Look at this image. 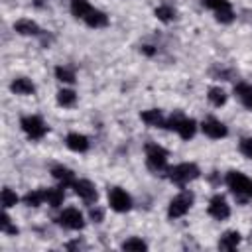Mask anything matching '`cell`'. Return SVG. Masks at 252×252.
Segmentation results:
<instances>
[{"label": "cell", "mask_w": 252, "mask_h": 252, "mask_svg": "<svg viewBox=\"0 0 252 252\" xmlns=\"http://www.w3.org/2000/svg\"><path fill=\"white\" fill-rule=\"evenodd\" d=\"M224 183L230 189V193L238 199V201H248L252 199V179L248 175H244L242 171L230 169L224 175Z\"/></svg>", "instance_id": "1"}, {"label": "cell", "mask_w": 252, "mask_h": 252, "mask_svg": "<svg viewBox=\"0 0 252 252\" xmlns=\"http://www.w3.org/2000/svg\"><path fill=\"white\" fill-rule=\"evenodd\" d=\"M165 173H167V179L171 183H175V185H187L189 181H193V179L199 177L201 169L193 161H183V163H177L173 167H167Z\"/></svg>", "instance_id": "2"}, {"label": "cell", "mask_w": 252, "mask_h": 252, "mask_svg": "<svg viewBox=\"0 0 252 252\" xmlns=\"http://www.w3.org/2000/svg\"><path fill=\"white\" fill-rule=\"evenodd\" d=\"M165 128L177 132L181 140H191L195 136V132H197V122L193 118H187V116L175 112L169 118H165Z\"/></svg>", "instance_id": "3"}, {"label": "cell", "mask_w": 252, "mask_h": 252, "mask_svg": "<svg viewBox=\"0 0 252 252\" xmlns=\"http://www.w3.org/2000/svg\"><path fill=\"white\" fill-rule=\"evenodd\" d=\"M193 203H195V195H193V191L183 189L179 195H175V197L169 201V205H167V217H169L171 220L181 219L183 215L189 213V209L193 207Z\"/></svg>", "instance_id": "4"}, {"label": "cell", "mask_w": 252, "mask_h": 252, "mask_svg": "<svg viewBox=\"0 0 252 252\" xmlns=\"http://www.w3.org/2000/svg\"><path fill=\"white\" fill-rule=\"evenodd\" d=\"M144 150H146V165H148V169H152L156 173L167 169V156L169 154H167L165 148H161L159 144L150 142V144H146Z\"/></svg>", "instance_id": "5"}, {"label": "cell", "mask_w": 252, "mask_h": 252, "mask_svg": "<svg viewBox=\"0 0 252 252\" xmlns=\"http://www.w3.org/2000/svg\"><path fill=\"white\" fill-rule=\"evenodd\" d=\"M20 126H22V130L26 132V136L30 138V140H41L45 134H47V124L43 122V118L41 116H37V114H30V116H24L22 120H20Z\"/></svg>", "instance_id": "6"}, {"label": "cell", "mask_w": 252, "mask_h": 252, "mask_svg": "<svg viewBox=\"0 0 252 252\" xmlns=\"http://www.w3.org/2000/svg\"><path fill=\"white\" fill-rule=\"evenodd\" d=\"M55 220H57L59 226H63V228H67V230H81V228L85 226V217H83V213H81L79 209H75V207L63 209V211L57 215Z\"/></svg>", "instance_id": "7"}, {"label": "cell", "mask_w": 252, "mask_h": 252, "mask_svg": "<svg viewBox=\"0 0 252 252\" xmlns=\"http://www.w3.org/2000/svg\"><path fill=\"white\" fill-rule=\"evenodd\" d=\"M108 205L116 213H128L132 209V197L122 187H112L108 189Z\"/></svg>", "instance_id": "8"}, {"label": "cell", "mask_w": 252, "mask_h": 252, "mask_svg": "<svg viewBox=\"0 0 252 252\" xmlns=\"http://www.w3.org/2000/svg\"><path fill=\"white\" fill-rule=\"evenodd\" d=\"M207 213L217 220H224V219L230 217V207H228V203H226V199L222 195H213L211 201H209Z\"/></svg>", "instance_id": "9"}, {"label": "cell", "mask_w": 252, "mask_h": 252, "mask_svg": "<svg viewBox=\"0 0 252 252\" xmlns=\"http://www.w3.org/2000/svg\"><path fill=\"white\" fill-rule=\"evenodd\" d=\"M201 130H203V134H205V136H209L211 140H220V138H224V136L228 134L226 126H224L219 118H215V116L205 118V120H203V124H201Z\"/></svg>", "instance_id": "10"}, {"label": "cell", "mask_w": 252, "mask_h": 252, "mask_svg": "<svg viewBox=\"0 0 252 252\" xmlns=\"http://www.w3.org/2000/svg\"><path fill=\"white\" fill-rule=\"evenodd\" d=\"M71 187L75 189V193H77L85 203H94L96 197H98L94 183L89 181V179H75V183H73Z\"/></svg>", "instance_id": "11"}, {"label": "cell", "mask_w": 252, "mask_h": 252, "mask_svg": "<svg viewBox=\"0 0 252 252\" xmlns=\"http://www.w3.org/2000/svg\"><path fill=\"white\" fill-rule=\"evenodd\" d=\"M65 144H67V148H69L71 152H77V154L87 152L89 146H91L89 138H87L85 134H79V132H69L67 138H65Z\"/></svg>", "instance_id": "12"}, {"label": "cell", "mask_w": 252, "mask_h": 252, "mask_svg": "<svg viewBox=\"0 0 252 252\" xmlns=\"http://www.w3.org/2000/svg\"><path fill=\"white\" fill-rule=\"evenodd\" d=\"M10 91H12L14 94L28 96V94H33V93H35V85H33L30 79H26V77H18V79H14V81L10 83Z\"/></svg>", "instance_id": "13"}, {"label": "cell", "mask_w": 252, "mask_h": 252, "mask_svg": "<svg viewBox=\"0 0 252 252\" xmlns=\"http://www.w3.org/2000/svg\"><path fill=\"white\" fill-rule=\"evenodd\" d=\"M140 118H142V122H146V124L152 126V128H165V118H163V114H161L159 108L144 110V112L140 114Z\"/></svg>", "instance_id": "14"}, {"label": "cell", "mask_w": 252, "mask_h": 252, "mask_svg": "<svg viewBox=\"0 0 252 252\" xmlns=\"http://www.w3.org/2000/svg\"><path fill=\"white\" fill-rule=\"evenodd\" d=\"M240 240H242V236H240L238 230H226V232L220 234L217 246H219L220 250H234V248L240 244Z\"/></svg>", "instance_id": "15"}, {"label": "cell", "mask_w": 252, "mask_h": 252, "mask_svg": "<svg viewBox=\"0 0 252 252\" xmlns=\"http://www.w3.org/2000/svg\"><path fill=\"white\" fill-rule=\"evenodd\" d=\"M234 94L236 98L242 102V106H246L248 110H252V85L250 83H236L234 85Z\"/></svg>", "instance_id": "16"}, {"label": "cell", "mask_w": 252, "mask_h": 252, "mask_svg": "<svg viewBox=\"0 0 252 252\" xmlns=\"http://www.w3.org/2000/svg\"><path fill=\"white\" fill-rule=\"evenodd\" d=\"M89 28H94V30H98V28H106L108 26V16L104 14V12H100V10H96V8H93L87 16H85V20H83Z\"/></svg>", "instance_id": "17"}, {"label": "cell", "mask_w": 252, "mask_h": 252, "mask_svg": "<svg viewBox=\"0 0 252 252\" xmlns=\"http://www.w3.org/2000/svg\"><path fill=\"white\" fill-rule=\"evenodd\" d=\"M14 32L20 33V35H41L39 26H37L33 20H28V18L18 20V22L14 24Z\"/></svg>", "instance_id": "18"}, {"label": "cell", "mask_w": 252, "mask_h": 252, "mask_svg": "<svg viewBox=\"0 0 252 252\" xmlns=\"http://www.w3.org/2000/svg\"><path fill=\"white\" fill-rule=\"evenodd\" d=\"M51 175H53L63 187L75 183V173H73V169H69L67 165H53V167H51Z\"/></svg>", "instance_id": "19"}, {"label": "cell", "mask_w": 252, "mask_h": 252, "mask_svg": "<svg viewBox=\"0 0 252 252\" xmlns=\"http://www.w3.org/2000/svg\"><path fill=\"white\" fill-rule=\"evenodd\" d=\"M43 191H45V201H47L49 207L57 209V207L63 205V201H65L63 185H61V187H47V189H43Z\"/></svg>", "instance_id": "20"}, {"label": "cell", "mask_w": 252, "mask_h": 252, "mask_svg": "<svg viewBox=\"0 0 252 252\" xmlns=\"http://www.w3.org/2000/svg\"><path fill=\"white\" fill-rule=\"evenodd\" d=\"M207 98H209V102H211L213 106H222V104L226 102L228 94H226V91L220 89V87H211V89L207 91Z\"/></svg>", "instance_id": "21"}, {"label": "cell", "mask_w": 252, "mask_h": 252, "mask_svg": "<svg viewBox=\"0 0 252 252\" xmlns=\"http://www.w3.org/2000/svg\"><path fill=\"white\" fill-rule=\"evenodd\" d=\"M93 10L89 0H71V14L79 20H85V16Z\"/></svg>", "instance_id": "22"}, {"label": "cell", "mask_w": 252, "mask_h": 252, "mask_svg": "<svg viewBox=\"0 0 252 252\" xmlns=\"http://www.w3.org/2000/svg\"><path fill=\"white\" fill-rule=\"evenodd\" d=\"M24 203L28 207H39L41 203H45V191L43 189H32L24 195Z\"/></svg>", "instance_id": "23"}, {"label": "cell", "mask_w": 252, "mask_h": 252, "mask_svg": "<svg viewBox=\"0 0 252 252\" xmlns=\"http://www.w3.org/2000/svg\"><path fill=\"white\" fill-rule=\"evenodd\" d=\"M154 16H156L159 22L169 24V22L175 20V10H173L171 6H167V4H161V6H158V8L154 10Z\"/></svg>", "instance_id": "24"}, {"label": "cell", "mask_w": 252, "mask_h": 252, "mask_svg": "<svg viewBox=\"0 0 252 252\" xmlns=\"http://www.w3.org/2000/svg\"><path fill=\"white\" fill-rule=\"evenodd\" d=\"M75 102H77L75 91H71V89H61V91L57 93V104H59V106L69 108V106H73Z\"/></svg>", "instance_id": "25"}, {"label": "cell", "mask_w": 252, "mask_h": 252, "mask_svg": "<svg viewBox=\"0 0 252 252\" xmlns=\"http://www.w3.org/2000/svg\"><path fill=\"white\" fill-rule=\"evenodd\" d=\"M120 248L128 250V252H142V250H148V244L142 238H138V236H130L128 240H124L120 244Z\"/></svg>", "instance_id": "26"}, {"label": "cell", "mask_w": 252, "mask_h": 252, "mask_svg": "<svg viewBox=\"0 0 252 252\" xmlns=\"http://www.w3.org/2000/svg\"><path fill=\"white\" fill-rule=\"evenodd\" d=\"M55 77H57V81L71 85V83H75V69L67 67V65H57L55 67Z\"/></svg>", "instance_id": "27"}, {"label": "cell", "mask_w": 252, "mask_h": 252, "mask_svg": "<svg viewBox=\"0 0 252 252\" xmlns=\"http://www.w3.org/2000/svg\"><path fill=\"white\" fill-rule=\"evenodd\" d=\"M18 195H16V191H12L10 187H4L2 189V195H0V201H2V207L4 209H10V207H14L16 203H18Z\"/></svg>", "instance_id": "28"}, {"label": "cell", "mask_w": 252, "mask_h": 252, "mask_svg": "<svg viewBox=\"0 0 252 252\" xmlns=\"http://www.w3.org/2000/svg\"><path fill=\"white\" fill-rule=\"evenodd\" d=\"M0 230H2L4 234H18V226L12 224V219L8 217L6 209H4V213L0 215Z\"/></svg>", "instance_id": "29"}, {"label": "cell", "mask_w": 252, "mask_h": 252, "mask_svg": "<svg viewBox=\"0 0 252 252\" xmlns=\"http://www.w3.org/2000/svg\"><path fill=\"white\" fill-rule=\"evenodd\" d=\"M201 4L213 12H219V10H226V8H232L228 0H201Z\"/></svg>", "instance_id": "30"}, {"label": "cell", "mask_w": 252, "mask_h": 252, "mask_svg": "<svg viewBox=\"0 0 252 252\" xmlns=\"http://www.w3.org/2000/svg\"><path fill=\"white\" fill-rule=\"evenodd\" d=\"M215 18H217L220 24H230V22L234 20V12H232V8L219 10V12H215Z\"/></svg>", "instance_id": "31"}, {"label": "cell", "mask_w": 252, "mask_h": 252, "mask_svg": "<svg viewBox=\"0 0 252 252\" xmlns=\"http://www.w3.org/2000/svg\"><path fill=\"white\" fill-rule=\"evenodd\" d=\"M238 150H240L242 156L252 159V138H242L240 144H238Z\"/></svg>", "instance_id": "32"}, {"label": "cell", "mask_w": 252, "mask_h": 252, "mask_svg": "<svg viewBox=\"0 0 252 252\" xmlns=\"http://www.w3.org/2000/svg\"><path fill=\"white\" fill-rule=\"evenodd\" d=\"M89 217H91V220L93 222H102V219H104V211L100 209V207H91L89 209Z\"/></svg>", "instance_id": "33"}, {"label": "cell", "mask_w": 252, "mask_h": 252, "mask_svg": "<svg viewBox=\"0 0 252 252\" xmlns=\"http://www.w3.org/2000/svg\"><path fill=\"white\" fill-rule=\"evenodd\" d=\"M83 246H85V244H83L81 240H73V242H67V244H65L67 250H75V248H83Z\"/></svg>", "instance_id": "34"}, {"label": "cell", "mask_w": 252, "mask_h": 252, "mask_svg": "<svg viewBox=\"0 0 252 252\" xmlns=\"http://www.w3.org/2000/svg\"><path fill=\"white\" fill-rule=\"evenodd\" d=\"M142 53H146V55H156V49H154L152 45H142Z\"/></svg>", "instance_id": "35"}]
</instances>
